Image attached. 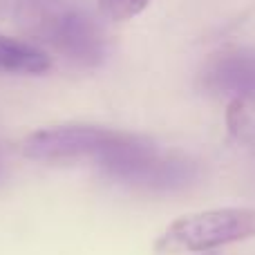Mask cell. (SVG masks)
<instances>
[{
    "label": "cell",
    "mask_w": 255,
    "mask_h": 255,
    "mask_svg": "<svg viewBox=\"0 0 255 255\" xmlns=\"http://www.w3.org/2000/svg\"><path fill=\"white\" fill-rule=\"evenodd\" d=\"M0 177H2V168H0Z\"/></svg>",
    "instance_id": "cell-7"
},
{
    "label": "cell",
    "mask_w": 255,
    "mask_h": 255,
    "mask_svg": "<svg viewBox=\"0 0 255 255\" xmlns=\"http://www.w3.org/2000/svg\"><path fill=\"white\" fill-rule=\"evenodd\" d=\"M126 136L94 126H58L27 136L22 154L36 161H76L92 157L101 163Z\"/></svg>",
    "instance_id": "cell-3"
},
{
    "label": "cell",
    "mask_w": 255,
    "mask_h": 255,
    "mask_svg": "<svg viewBox=\"0 0 255 255\" xmlns=\"http://www.w3.org/2000/svg\"><path fill=\"white\" fill-rule=\"evenodd\" d=\"M251 238H255V208H211L170 222L154 242V251L159 255L208 253Z\"/></svg>",
    "instance_id": "cell-2"
},
{
    "label": "cell",
    "mask_w": 255,
    "mask_h": 255,
    "mask_svg": "<svg viewBox=\"0 0 255 255\" xmlns=\"http://www.w3.org/2000/svg\"><path fill=\"white\" fill-rule=\"evenodd\" d=\"M148 4H150V0H99L101 13L117 22L130 20V18L139 16Z\"/></svg>",
    "instance_id": "cell-5"
},
{
    "label": "cell",
    "mask_w": 255,
    "mask_h": 255,
    "mask_svg": "<svg viewBox=\"0 0 255 255\" xmlns=\"http://www.w3.org/2000/svg\"><path fill=\"white\" fill-rule=\"evenodd\" d=\"M20 29L79 65H99L106 36L79 0H22L16 11Z\"/></svg>",
    "instance_id": "cell-1"
},
{
    "label": "cell",
    "mask_w": 255,
    "mask_h": 255,
    "mask_svg": "<svg viewBox=\"0 0 255 255\" xmlns=\"http://www.w3.org/2000/svg\"><path fill=\"white\" fill-rule=\"evenodd\" d=\"M20 2H22V0H0V16H2V13H9V11L16 16Z\"/></svg>",
    "instance_id": "cell-6"
},
{
    "label": "cell",
    "mask_w": 255,
    "mask_h": 255,
    "mask_svg": "<svg viewBox=\"0 0 255 255\" xmlns=\"http://www.w3.org/2000/svg\"><path fill=\"white\" fill-rule=\"evenodd\" d=\"M49 67H52V61L38 45L0 34V72L45 74Z\"/></svg>",
    "instance_id": "cell-4"
}]
</instances>
